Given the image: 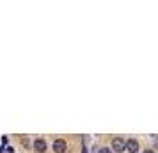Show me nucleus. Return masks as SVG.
<instances>
[{
	"mask_svg": "<svg viewBox=\"0 0 158 153\" xmlns=\"http://www.w3.org/2000/svg\"><path fill=\"white\" fill-rule=\"evenodd\" d=\"M112 150H114L115 153L126 151V141H124V139H121V137L112 139Z\"/></svg>",
	"mask_w": 158,
	"mask_h": 153,
	"instance_id": "obj_1",
	"label": "nucleus"
},
{
	"mask_svg": "<svg viewBox=\"0 0 158 153\" xmlns=\"http://www.w3.org/2000/svg\"><path fill=\"white\" fill-rule=\"evenodd\" d=\"M53 151H55V153H64L66 151V141L57 139V141L53 142Z\"/></svg>",
	"mask_w": 158,
	"mask_h": 153,
	"instance_id": "obj_2",
	"label": "nucleus"
},
{
	"mask_svg": "<svg viewBox=\"0 0 158 153\" xmlns=\"http://www.w3.org/2000/svg\"><path fill=\"white\" fill-rule=\"evenodd\" d=\"M34 150H36L37 153H44L46 151V142H44L43 139H36V141H34Z\"/></svg>",
	"mask_w": 158,
	"mask_h": 153,
	"instance_id": "obj_3",
	"label": "nucleus"
},
{
	"mask_svg": "<svg viewBox=\"0 0 158 153\" xmlns=\"http://www.w3.org/2000/svg\"><path fill=\"white\" fill-rule=\"evenodd\" d=\"M126 150H128V153H137L139 151V142H137L135 139L126 141Z\"/></svg>",
	"mask_w": 158,
	"mask_h": 153,
	"instance_id": "obj_4",
	"label": "nucleus"
},
{
	"mask_svg": "<svg viewBox=\"0 0 158 153\" xmlns=\"http://www.w3.org/2000/svg\"><path fill=\"white\" fill-rule=\"evenodd\" d=\"M98 153H112V150H110V148H100Z\"/></svg>",
	"mask_w": 158,
	"mask_h": 153,
	"instance_id": "obj_5",
	"label": "nucleus"
},
{
	"mask_svg": "<svg viewBox=\"0 0 158 153\" xmlns=\"http://www.w3.org/2000/svg\"><path fill=\"white\" fill-rule=\"evenodd\" d=\"M142 153H155V151H153V150H144Z\"/></svg>",
	"mask_w": 158,
	"mask_h": 153,
	"instance_id": "obj_6",
	"label": "nucleus"
},
{
	"mask_svg": "<svg viewBox=\"0 0 158 153\" xmlns=\"http://www.w3.org/2000/svg\"><path fill=\"white\" fill-rule=\"evenodd\" d=\"M155 148L158 150V139H155Z\"/></svg>",
	"mask_w": 158,
	"mask_h": 153,
	"instance_id": "obj_7",
	"label": "nucleus"
},
{
	"mask_svg": "<svg viewBox=\"0 0 158 153\" xmlns=\"http://www.w3.org/2000/svg\"><path fill=\"white\" fill-rule=\"evenodd\" d=\"M0 153H2V146H0Z\"/></svg>",
	"mask_w": 158,
	"mask_h": 153,
	"instance_id": "obj_8",
	"label": "nucleus"
}]
</instances>
